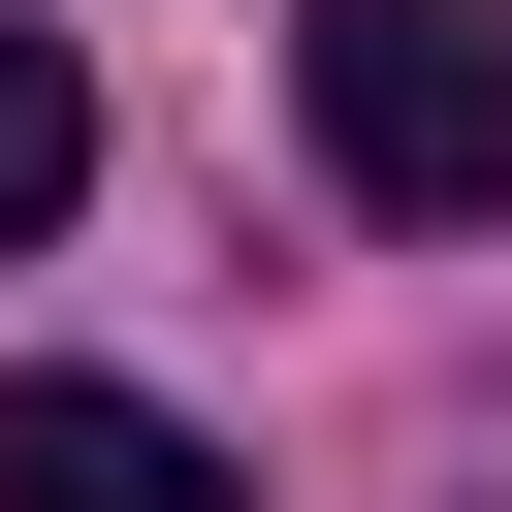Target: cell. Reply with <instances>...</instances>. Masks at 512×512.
<instances>
[{"instance_id":"7a4b0ae2","label":"cell","mask_w":512,"mask_h":512,"mask_svg":"<svg viewBox=\"0 0 512 512\" xmlns=\"http://www.w3.org/2000/svg\"><path fill=\"white\" fill-rule=\"evenodd\" d=\"M0 512H256L160 384H0Z\"/></svg>"},{"instance_id":"6da1fadb","label":"cell","mask_w":512,"mask_h":512,"mask_svg":"<svg viewBox=\"0 0 512 512\" xmlns=\"http://www.w3.org/2000/svg\"><path fill=\"white\" fill-rule=\"evenodd\" d=\"M288 96L352 224H512V0H288Z\"/></svg>"},{"instance_id":"3957f363","label":"cell","mask_w":512,"mask_h":512,"mask_svg":"<svg viewBox=\"0 0 512 512\" xmlns=\"http://www.w3.org/2000/svg\"><path fill=\"white\" fill-rule=\"evenodd\" d=\"M64 192H96V64H64V32H0V256H32Z\"/></svg>"}]
</instances>
